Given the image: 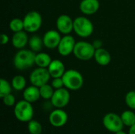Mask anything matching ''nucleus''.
Wrapping results in <instances>:
<instances>
[{
  "instance_id": "nucleus-1",
  "label": "nucleus",
  "mask_w": 135,
  "mask_h": 134,
  "mask_svg": "<svg viewBox=\"0 0 135 134\" xmlns=\"http://www.w3.org/2000/svg\"><path fill=\"white\" fill-rule=\"evenodd\" d=\"M36 54L32 50L21 49L13 58V66L19 70L32 67L35 64Z\"/></svg>"
},
{
  "instance_id": "nucleus-2",
  "label": "nucleus",
  "mask_w": 135,
  "mask_h": 134,
  "mask_svg": "<svg viewBox=\"0 0 135 134\" xmlns=\"http://www.w3.org/2000/svg\"><path fill=\"white\" fill-rule=\"evenodd\" d=\"M62 78L63 80L64 87L69 90H79L84 84L83 76L80 72H78L76 70H66Z\"/></svg>"
},
{
  "instance_id": "nucleus-3",
  "label": "nucleus",
  "mask_w": 135,
  "mask_h": 134,
  "mask_svg": "<svg viewBox=\"0 0 135 134\" xmlns=\"http://www.w3.org/2000/svg\"><path fill=\"white\" fill-rule=\"evenodd\" d=\"M14 115L16 118L22 122H28L32 119L34 110L32 103L26 100H21L14 106Z\"/></svg>"
},
{
  "instance_id": "nucleus-4",
  "label": "nucleus",
  "mask_w": 135,
  "mask_h": 134,
  "mask_svg": "<svg viewBox=\"0 0 135 134\" xmlns=\"http://www.w3.org/2000/svg\"><path fill=\"white\" fill-rule=\"evenodd\" d=\"M95 51L96 49L93 43L86 41H79L76 43L73 54L79 60L88 61L94 58Z\"/></svg>"
},
{
  "instance_id": "nucleus-5",
  "label": "nucleus",
  "mask_w": 135,
  "mask_h": 134,
  "mask_svg": "<svg viewBox=\"0 0 135 134\" xmlns=\"http://www.w3.org/2000/svg\"><path fill=\"white\" fill-rule=\"evenodd\" d=\"M94 30L93 24L90 20L85 17H78L74 20V31L81 37L90 36Z\"/></svg>"
},
{
  "instance_id": "nucleus-6",
  "label": "nucleus",
  "mask_w": 135,
  "mask_h": 134,
  "mask_svg": "<svg viewBox=\"0 0 135 134\" xmlns=\"http://www.w3.org/2000/svg\"><path fill=\"white\" fill-rule=\"evenodd\" d=\"M23 21L25 32H36L42 25V16L37 11H30L25 16Z\"/></svg>"
},
{
  "instance_id": "nucleus-7",
  "label": "nucleus",
  "mask_w": 135,
  "mask_h": 134,
  "mask_svg": "<svg viewBox=\"0 0 135 134\" xmlns=\"http://www.w3.org/2000/svg\"><path fill=\"white\" fill-rule=\"evenodd\" d=\"M103 125L106 130L112 133H116L123 130L124 124L121 116L115 113H108L103 118Z\"/></svg>"
},
{
  "instance_id": "nucleus-8",
  "label": "nucleus",
  "mask_w": 135,
  "mask_h": 134,
  "mask_svg": "<svg viewBox=\"0 0 135 134\" xmlns=\"http://www.w3.org/2000/svg\"><path fill=\"white\" fill-rule=\"evenodd\" d=\"M50 78L51 75L48 72V70L41 67H38L37 69L34 70L29 76V81L31 84L38 88L47 84Z\"/></svg>"
},
{
  "instance_id": "nucleus-9",
  "label": "nucleus",
  "mask_w": 135,
  "mask_h": 134,
  "mask_svg": "<svg viewBox=\"0 0 135 134\" xmlns=\"http://www.w3.org/2000/svg\"><path fill=\"white\" fill-rule=\"evenodd\" d=\"M70 100V94L69 89L66 88H62L55 90L54 94L51 99V103L56 108H63L68 105Z\"/></svg>"
},
{
  "instance_id": "nucleus-10",
  "label": "nucleus",
  "mask_w": 135,
  "mask_h": 134,
  "mask_svg": "<svg viewBox=\"0 0 135 134\" xmlns=\"http://www.w3.org/2000/svg\"><path fill=\"white\" fill-rule=\"evenodd\" d=\"M68 121L67 113L62 108H56L49 115V122L54 127H62Z\"/></svg>"
},
{
  "instance_id": "nucleus-11",
  "label": "nucleus",
  "mask_w": 135,
  "mask_h": 134,
  "mask_svg": "<svg viewBox=\"0 0 135 134\" xmlns=\"http://www.w3.org/2000/svg\"><path fill=\"white\" fill-rule=\"evenodd\" d=\"M76 42L74 38L69 35H65L62 37L60 43L58 46V51L62 56H68L74 52Z\"/></svg>"
},
{
  "instance_id": "nucleus-12",
  "label": "nucleus",
  "mask_w": 135,
  "mask_h": 134,
  "mask_svg": "<svg viewBox=\"0 0 135 134\" xmlns=\"http://www.w3.org/2000/svg\"><path fill=\"white\" fill-rule=\"evenodd\" d=\"M56 26L58 31L63 35H69L74 30V21L66 15H60L56 21Z\"/></svg>"
},
{
  "instance_id": "nucleus-13",
  "label": "nucleus",
  "mask_w": 135,
  "mask_h": 134,
  "mask_svg": "<svg viewBox=\"0 0 135 134\" xmlns=\"http://www.w3.org/2000/svg\"><path fill=\"white\" fill-rule=\"evenodd\" d=\"M61 39H62V37H61L59 31L49 30L44 34V36L43 37L44 47H46L48 49L56 48V47H58Z\"/></svg>"
},
{
  "instance_id": "nucleus-14",
  "label": "nucleus",
  "mask_w": 135,
  "mask_h": 134,
  "mask_svg": "<svg viewBox=\"0 0 135 134\" xmlns=\"http://www.w3.org/2000/svg\"><path fill=\"white\" fill-rule=\"evenodd\" d=\"M80 10L85 15H92L96 13L100 8L98 0H82L79 6Z\"/></svg>"
},
{
  "instance_id": "nucleus-15",
  "label": "nucleus",
  "mask_w": 135,
  "mask_h": 134,
  "mask_svg": "<svg viewBox=\"0 0 135 134\" xmlns=\"http://www.w3.org/2000/svg\"><path fill=\"white\" fill-rule=\"evenodd\" d=\"M48 72L52 78L62 77L66 72L63 62L59 59L52 60L47 67Z\"/></svg>"
},
{
  "instance_id": "nucleus-16",
  "label": "nucleus",
  "mask_w": 135,
  "mask_h": 134,
  "mask_svg": "<svg viewBox=\"0 0 135 134\" xmlns=\"http://www.w3.org/2000/svg\"><path fill=\"white\" fill-rule=\"evenodd\" d=\"M28 36L27 33L24 31H20L14 32L12 36L11 41L13 46L17 49H23L27 43H28Z\"/></svg>"
},
{
  "instance_id": "nucleus-17",
  "label": "nucleus",
  "mask_w": 135,
  "mask_h": 134,
  "mask_svg": "<svg viewBox=\"0 0 135 134\" xmlns=\"http://www.w3.org/2000/svg\"><path fill=\"white\" fill-rule=\"evenodd\" d=\"M23 98L25 100H26L31 103L36 102L40 98V88L38 87L32 85V86H29L24 90Z\"/></svg>"
},
{
  "instance_id": "nucleus-18",
  "label": "nucleus",
  "mask_w": 135,
  "mask_h": 134,
  "mask_svg": "<svg viewBox=\"0 0 135 134\" xmlns=\"http://www.w3.org/2000/svg\"><path fill=\"white\" fill-rule=\"evenodd\" d=\"M94 58L96 60V62L102 66H108L112 59L111 54L110 53L104 48H99L97 49L95 51V54H94Z\"/></svg>"
},
{
  "instance_id": "nucleus-19",
  "label": "nucleus",
  "mask_w": 135,
  "mask_h": 134,
  "mask_svg": "<svg viewBox=\"0 0 135 134\" xmlns=\"http://www.w3.org/2000/svg\"><path fill=\"white\" fill-rule=\"evenodd\" d=\"M51 56L44 52H39L37 54H36L35 58V64L38 67L41 68H47L50 63L51 62Z\"/></svg>"
},
{
  "instance_id": "nucleus-20",
  "label": "nucleus",
  "mask_w": 135,
  "mask_h": 134,
  "mask_svg": "<svg viewBox=\"0 0 135 134\" xmlns=\"http://www.w3.org/2000/svg\"><path fill=\"white\" fill-rule=\"evenodd\" d=\"M28 46L30 49L34 52L40 51L43 48V46H44L43 38L36 35L31 36L28 39Z\"/></svg>"
},
{
  "instance_id": "nucleus-21",
  "label": "nucleus",
  "mask_w": 135,
  "mask_h": 134,
  "mask_svg": "<svg viewBox=\"0 0 135 134\" xmlns=\"http://www.w3.org/2000/svg\"><path fill=\"white\" fill-rule=\"evenodd\" d=\"M26 84H27L26 79L22 75H16L13 77L11 81V85L13 88L17 91L25 90Z\"/></svg>"
},
{
  "instance_id": "nucleus-22",
  "label": "nucleus",
  "mask_w": 135,
  "mask_h": 134,
  "mask_svg": "<svg viewBox=\"0 0 135 134\" xmlns=\"http://www.w3.org/2000/svg\"><path fill=\"white\" fill-rule=\"evenodd\" d=\"M122 121L124 126L131 127L135 124V113L132 111H125L121 115Z\"/></svg>"
},
{
  "instance_id": "nucleus-23",
  "label": "nucleus",
  "mask_w": 135,
  "mask_h": 134,
  "mask_svg": "<svg viewBox=\"0 0 135 134\" xmlns=\"http://www.w3.org/2000/svg\"><path fill=\"white\" fill-rule=\"evenodd\" d=\"M40 88V97H42L44 100H51L53 94H54V88L48 84H46L41 87L39 88Z\"/></svg>"
},
{
  "instance_id": "nucleus-24",
  "label": "nucleus",
  "mask_w": 135,
  "mask_h": 134,
  "mask_svg": "<svg viewBox=\"0 0 135 134\" xmlns=\"http://www.w3.org/2000/svg\"><path fill=\"white\" fill-rule=\"evenodd\" d=\"M28 130L30 134H41L43 127L41 124L36 120H31L28 124Z\"/></svg>"
},
{
  "instance_id": "nucleus-25",
  "label": "nucleus",
  "mask_w": 135,
  "mask_h": 134,
  "mask_svg": "<svg viewBox=\"0 0 135 134\" xmlns=\"http://www.w3.org/2000/svg\"><path fill=\"white\" fill-rule=\"evenodd\" d=\"M9 29L13 32H17L24 29V21L20 18H13L9 24Z\"/></svg>"
},
{
  "instance_id": "nucleus-26",
  "label": "nucleus",
  "mask_w": 135,
  "mask_h": 134,
  "mask_svg": "<svg viewBox=\"0 0 135 134\" xmlns=\"http://www.w3.org/2000/svg\"><path fill=\"white\" fill-rule=\"evenodd\" d=\"M12 88V85H10L6 80L2 78L0 80V97L2 98L6 95L10 94Z\"/></svg>"
},
{
  "instance_id": "nucleus-27",
  "label": "nucleus",
  "mask_w": 135,
  "mask_h": 134,
  "mask_svg": "<svg viewBox=\"0 0 135 134\" xmlns=\"http://www.w3.org/2000/svg\"><path fill=\"white\" fill-rule=\"evenodd\" d=\"M126 104L132 110H135V91H130L125 97Z\"/></svg>"
},
{
  "instance_id": "nucleus-28",
  "label": "nucleus",
  "mask_w": 135,
  "mask_h": 134,
  "mask_svg": "<svg viewBox=\"0 0 135 134\" xmlns=\"http://www.w3.org/2000/svg\"><path fill=\"white\" fill-rule=\"evenodd\" d=\"M2 101H3V103L7 106V107H13V105H15V97L14 96H13L11 93L10 94H8L6 96H5L4 97L2 98Z\"/></svg>"
},
{
  "instance_id": "nucleus-29",
  "label": "nucleus",
  "mask_w": 135,
  "mask_h": 134,
  "mask_svg": "<svg viewBox=\"0 0 135 134\" xmlns=\"http://www.w3.org/2000/svg\"><path fill=\"white\" fill-rule=\"evenodd\" d=\"M51 86L54 88V89H59L64 87L63 80L62 77H56L53 78L51 81Z\"/></svg>"
},
{
  "instance_id": "nucleus-30",
  "label": "nucleus",
  "mask_w": 135,
  "mask_h": 134,
  "mask_svg": "<svg viewBox=\"0 0 135 134\" xmlns=\"http://www.w3.org/2000/svg\"><path fill=\"white\" fill-rule=\"evenodd\" d=\"M0 40H1V44L2 45H4V44H6L9 42V36L6 34L2 33L1 34V36H0Z\"/></svg>"
},
{
  "instance_id": "nucleus-31",
  "label": "nucleus",
  "mask_w": 135,
  "mask_h": 134,
  "mask_svg": "<svg viewBox=\"0 0 135 134\" xmlns=\"http://www.w3.org/2000/svg\"><path fill=\"white\" fill-rule=\"evenodd\" d=\"M93 47H95V49H99V48H101L102 47V41L100 40V39H96L93 41Z\"/></svg>"
},
{
  "instance_id": "nucleus-32",
  "label": "nucleus",
  "mask_w": 135,
  "mask_h": 134,
  "mask_svg": "<svg viewBox=\"0 0 135 134\" xmlns=\"http://www.w3.org/2000/svg\"><path fill=\"white\" fill-rule=\"evenodd\" d=\"M128 134H135V124L133 125L132 126L130 127V130H129V133Z\"/></svg>"
},
{
  "instance_id": "nucleus-33",
  "label": "nucleus",
  "mask_w": 135,
  "mask_h": 134,
  "mask_svg": "<svg viewBox=\"0 0 135 134\" xmlns=\"http://www.w3.org/2000/svg\"><path fill=\"white\" fill-rule=\"evenodd\" d=\"M115 134H127L124 131H123V130H120V131H119V132H116V133H115Z\"/></svg>"
}]
</instances>
